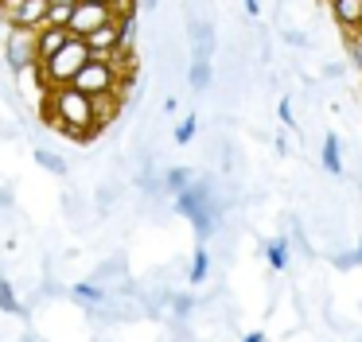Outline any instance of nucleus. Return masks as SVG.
I'll list each match as a JSON object with an SVG mask.
<instances>
[{
    "instance_id": "obj_1",
    "label": "nucleus",
    "mask_w": 362,
    "mask_h": 342,
    "mask_svg": "<svg viewBox=\"0 0 362 342\" xmlns=\"http://www.w3.org/2000/svg\"><path fill=\"white\" fill-rule=\"evenodd\" d=\"M47 93H51V101H47V109H43V117H47L63 136H71V140H94L98 136L90 93H78L74 86H55V90H47Z\"/></svg>"
},
{
    "instance_id": "obj_2",
    "label": "nucleus",
    "mask_w": 362,
    "mask_h": 342,
    "mask_svg": "<svg viewBox=\"0 0 362 342\" xmlns=\"http://www.w3.org/2000/svg\"><path fill=\"white\" fill-rule=\"evenodd\" d=\"M175 214L191 218V225H195L199 241H206L214 230H218L222 222V199L214 194L211 179H191L187 187H183L180 194H175Z\"/></svg>"
},
{
    "instance_id": "obj_3",
    "label": "nucleus",
    "mask_w": 362,
    "mask_h": 342,
    "mask_svg": "<svg viewBox=\"0 0 362 342\" xmlns=\"http://www.w3.org/2000/svg\"><path fill=\"white\" fill-rule=\"evenodd\" d=\"M86 62H90V47L82 43L78 35H71L55 54H51V59L35 62V70H40L43 86H47V90H55V86H71V78L78 74Z\"/></svg>"
},
{
    "instance_id": "obj_4",
    "label": "nucleus",
    "mask_w": 362,
    "mask_h": 342,
    "mask_svg": "<svg viewBox=\"0 0 362 342\" xmlns=\"http://www.w3.org/2000/svg\"><path fill=\"white\" fill-rule=\"evenodd\" d=\"M71 86H74L78 93H90V98H98V93H113L117 86H129V82H121V78L110 70V62H105V59H94V54H90V62L71 78Z\"/></svg>"
},
{
    "instance_id": "obj_5",
    "label": "nucleus",
    "mask_w": 362,
    "mask_h": 342,
    "mask_svg": "<svg viewBox=\"0 0 362 342\" xmlns=\"http://www.w3.org/2000/svg\"><path fill=\"white\" fill-rule=\"evenodd\" d=\"M0 20L8 28L40 31L47 20V0H0Z\"/></svg>"
},
{
    "instance_id": "obj_6",
    "label": "nucleus",
    "mask_w": 362,
    "mask_h": 342,
    "mask_svg": "<svg viewBox=\"0 0 362 342\" xmlns=\"http://www.w3.org/2000/svg\"><path fill=\"white\" fill-rule=\"evenodd\" d=\"M4 62H8L12 74H20V70H32V66H35V31H28V28H8V35H4Z\"/></svg>"
},
{
    "instance_id": "obj_7",
    "label": "nucleus",
    "mask_w": 362,
    "mask_h": 342,
    "mask_svg": "<svg viewBox=\"0 0 362 342\" xmlns=\"http://www.w3.org/2000/svg\"><path fill=\"white\" fill-rule=\"evenodd\" d=\"M105 20H113V12H110L105 4H90V0H74V4H71V23H66V31L82 39L86 31L102 28Z\"/></svg>"
},
{
    "instance_id": "obj_8",
    "label": "nucleus",
    "mask_w": 362,
    "mask_h": 342,
    "mask_svg": "<svg viewBox=\"0 0 362 342\" xmlns=\"http://www.w3.org/2000/svg\"><path fill=\"white\" fill-rule=\"evenodd\" d=\"M214 82V51L203 47H191V62H187V86L195 93H206Z\"/></svg>"
},
{
    "instance_id": "obj_9",
    "label": "nucleus",
    "mask_w": 362,
    "mask_h": 342,
    "mask_svg": "<svg viewBox=\"0 0 362 342\" xmlns=\"http://www.w3.org/2000/svg\"><path fill=\"white\" fill-rule=\"evenodd\" d=\"M331 16H335V23L351 35V31H358L362 23V0H331Z\"/></svg>"
},
{
    "instance_id": "obj_10",
    "label": "nucleus",
    "mask_w": 362,
    "mask_h": 342,
    "mask_svg": "<svg viewBox=\"0 0 362 342\" xmlns=\"http://www.w3.org/2000/svg\"><path fill=\"white\" fill-rule=\"evenodd\" d=\"M66 39H71V31H66V28H40V31H35V62L51 59Z\"/></svg>"
},
{
    "instance_id": "obj_11",
    "label": "nucleus",
    "mask_w": 362,
    "mask_h": 342,
    "mask_svg": "<svg viewBox=\"0 0 362 342\" xmlns=\"http://www.w3.org/2000/svg\"><path fill=\"white\" fill-rule=\"evenodd\" d=\"M71 295H74V300H82L90 311H98V307L110 303V292H105L102 284H94V280H78V284L71 288Z\"/></svg>"
},
{
    "instance_id": "obj_12",
    "label": "nucleus",
    "mask_w": 362,
    "mask_h": 342,
    "mask_svg": "<svg viewBox=\"0 0 362 342\" xmlns=\"http://www.w3.org/2000/svg\"><path fill=\"white\" fill-rule=\"evenodd\" d=\"M320 160L331 175H343V144H339L335 132H323V148H320Z\"/></svg>"
},
{
    "instance_id": "obj_13",
    "label": "nucleus",
    "mask_w": 362,
    "mask_h": 342,
    "mask_svg": "<svg viewBox=\"0 0 362 342\" xmlns=\"http://www.w3.org/2000/svg\"><path fill=\"white\" fill-rule=\"evenodd\" d=\"M206 276H211V249L199 245L195 256H191V269H187V284H191V288H203Z\"/></svg>"
},
{
    "instance_id": "obj_14",
    "label": "nucleus",
    "mask_w": 362,
    "mask_h": 342,
    "mask_svg": "<svg viewBox=\"0 0 362 342\" xmlns=\"http://www.w3.org/2000/svg\"><path fill=\"white\" fill-rule=\"evenodd\" d=\"M265 256H269V264H273L276 272H284V269H288V261H292V253H288V237H273V241H265Z\"/></svg>"
},
{
    "instance_id": "obj_15",
    "label": "nucleus",
    "mask_w": 362,
    "mask_h": 342,
    "mask_svg": "<svg viewBox=\"0 0 362 342\" xmlns=\"http://www.w3.org/2000/svg\"><path fill=\"white\" fill-rule=\"evenodd\" d=\"M191 179H195V171L191 167H168L164 175H160V183H164V191H172V194H180L183 187L191 183Z\"/></svg>"
},
{
    "instance_id": "obj_16",
    "label": "nucleus",
    "mask_w": 362,
    "mask_h": 342,
    "mask_svg": "<svg viewBox=\"0 0 362 342\" xmlns=\"http://www.w3.org/2000/svg\"><path fill=\"white\" fill-rule=\"evenodd\" d=\"M0 311H8V315H20V319L28 315L24 303H20V295H16V288H12L4 276H0Z\"/></svg>"
},
{
    "instance_id": "obj_17",
    "label": "nucleus",
    "mask_w": 362,
    "mask_h": 342,
    "mask_svg": "<svg viewBox=\"0 0 362 342\" xmlns=\"http://www.w3.org/2000/svg\"><path fill=\"white\" fill-rule=\"evenodd\" d=\"M35 163H40V167H47L51 175H59V179H63L66 171H71V167H66V160H63V155H59V152H51V148H35Z\"/></svg>"
},
{
    "instance_id": "obj_18",
    "label": "nucleus",
    "mask_w": 362,
    "mask_h": 342,
    "mask_svg": "<svg viewBox=\"0 0 362 342\" xmlns=\"http://www.w3.org/2000/svg\"><path fill=\"white\" fill-rule=\"evenodd\" d=\"M110 276H121V280H129L125 276V256H113V261H102V264H98V269H94V284H102L105 288V280H110Z\"/></svg>"
},
{
    "instance_id": "obj_19",
    "label": "nucleus",
    "mask_w": 362,
    "mask_h": 342,
    "mask_svg": "<svg viewBox=\"0 0 362 342\" xmlns=\"http://www.w3.org/2000/svg\"><path fill=\"white\" fill-rule=\"evenodd\" d=\"M195 136H199V113H187L175 124V144H191Z\"/></svg>"
},
{
    "instance_id": "obj_20",
    "label": "nucleus",
    "mask_w": 362,
    "mask_h": 342,
    "mask_svg": "<svg viewBox=\"0 0 362 342\" xmlns=\"http://www.w3.org/2000/svg\"><path fill=\"white\" fill-rule=\"evenodd\" d=\"M66 23H71V4H47L43 28H66Z\"/></svg>"
},
{
    "instance_id": "obj_21",
    "label": "nucleus",
    "mask_w": 362,
    "mask_h": 342,
    "mask_svg": "<svg viewBox=\"0 0 362 342\" xmlns=\"http://www.w3.org/2000/svg\"><path fill=\"white\" fill-rule=\"evenodd\" d=\"M346 54H351V62L362 70V31H351V35H346Z\"/></svg>"
},
{
    "instance_id": "obj_22",
    "label": "nucleus",
    "mask_w": 362,
    "mask_h": 342,
    "mask_svg": "<svg viewBox=\"0 0 362 342\" xmlns=\"http://www.w3.org/2000/svg\"><path fill=\"white\" fill-rule=\"evenodd\" d=\"M276 117H281L284 129H292V124H296V121H292V98H288V93H281V101H276Z\"/></svg>"
},
{
    "instance_id": "obj_23",
    "label": "nucleus",
    "mask_w": 362,
    "mask_h": 342,
    "mask_svg": "<svg viewBox=\"0 0 362 342\" xmlns=\"http://www.w3.org/2000/svg\"><path fill=\"white\" fill-rule=\"evenodd\" d=\"M281 39L288 47H312V39H308L304 31H296V28H281Z\"/></svg>"
},
{
    "instance_id": "obj_24",
    "label": "nucleus",
    "mask_w": 362,
    "mask_h": 342,
    "mask_svg": "<svg viewBox=\"0 0 362 342\" xmlns=\"http://www.w3.org/2000/svg\"><path fill=\"white\" fill-rule=\"evenodd\" d=\"M172 303H175V315H180V319H183V315H191V311H195V300H191V295H175Z\"/></svg>"
},
{
    "instance_id": "obj_25",
    "label": "nucleus",
    "mask_w": 362,
    "mask_h": 342,
    "mask_svg": "<svg viewBox=\"0 0 362 342\" xmlns=\"http://www.w3.org/2000/svg\"><path fill=\"white\" fill-rule=\"evenodd\" d=\"M343 74H346L343 62H323V78H343Z\"/></svg>"
},
{
    "instance_id": "obj_26",
    "label": "nucleus",
    "mask_w": 362,
    "mask_h": 342,
    "mask_svg": "<svg viewBox=\"0 0 362 342\" xmlns=\"http://www.w3.org/2000/svg\"><path fill=\"white\" fill-rule=\"evenodd\" d=\"M160 109H164V117H168V113H175V109H180V98H172V93H168L164 105H160Z\"/></svg>"
},
{
    "instance_id": "obj_27",
    "label": "nucleus",
    "mask_w": 362,
    "mask_h": 342,
    "mask_svg": "<svg viewBox=\"0 0 362 342\" xmlns=\"http://www.w3.org/2000/svg\"><path fill=\"white\" fill-rule=\"evenodd\" d=\"M245 12H250V16H261V0H245Z\"/></svg>"
},
{
    "instance_id": "obj_28",
    "label": "nucleus",
    "mask_w": 362,
    "mask_h": 342,
    "mask_svg": "<svg viewBox=\"0 0 362 342\" xmlns=\"http://www.w3.org/2000/svg\"><path fill=\"white\" fill-rule=\"evenodd\" d=\"M245 342H265V334H261V331H250V334H245Z\"/></svg>"
},
{
    "instance_id": "obj_29",
    "label": "nucleus",
    "mask_w": 362,
    "mask_h": 342,
    "mask_svg": "<svg viewBox=\"0 0 362 342\" xmlns=\"http://www.w3.org/2000/svg\"><path fill=\"white\" fill-rule=\"evenodd\" d=\"M144 8H148V12H156V8H160V0H144Z\"/></svg>"
},
{
    "instance_id": "obj_30",
    "label": "nucleus",
    "mask_w": 362,
    "mask_h": 342,
    "mask_svg": "<svg viewBox=\"0 0 362 342\" xmlns=\"http://www.w3.org/2000/svg\"><path fill=\"white\" fill-rule=\"evenodd\" d=\"M20 342H40V338H35V334H24V338H20Z\"/></svg>"
},
{
    "instance_id": "obj_31",
    "label": "nucleus",
    "mask_w": 362,
    "mask_h": 342,
    "mask_svg": "<svg viewBox=\"0 0 362 342\" xmlns=\"http://www.w3.org/2000/svg\"><path fill=\"white\" fill-rule=\"evenodd\" d=\"M354 256H358V264H362V241H358V249H354Z\"/></svg>"
},
{
    "instance_id": "obj_32",
    "label": "nucleus",
    "mask_w": 362,
    "mask_h": 342,
    "mask_svg": "<svg viewBox=\"0 0 362 342\" xmlns=\"http://www.w3.org/2000/svg\"><path fill=\"white\" fill-rule=\"evenodd\" d=\"M47 4H74V0H47Z\"/></svg>"
},
{
    "instance_id": "obj_33",
    "label": "nucleus",
    "mask_w": 362,
    "mask_h": 342,
    "mask_svg": "<svg viewBox=\"0 0 362 342\" xmlns=\"http://www.w3.org/2000/svg\"><path fill=\"white\" fill-rule=\"evenodd\" d=\"M90 4H105V8H110V0H90Z\"/></svg>"
},
{
    "instance_id": "obj_34",
    "label": "nucleus",
    "mask_w": 362,
    "mask_h": 342,
    "mask_svg": "<svg viewBox=\"0 0 362 342\" xmlns=\"http://www.w3.org/2000/svg\"><path fill=\"white\" fill-rule=\"evenodd\" d=\"M323 4H331V0H323Z\"/></svg>"
}]
</instances>
